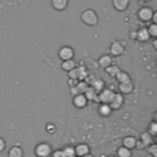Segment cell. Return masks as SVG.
<instances>
[{"instance_id":"obj_1","label":"cell","mask_w":157,"mask_h":157,"mask_svg":"<svg viewBox=\"0 0 157 157\" xmlns=\"http://www.w3.org/2000/svg\"><path fill=\"white\" fill-rule=\"evenodd\" d=\"M81 21H82L85 25L93 27V26H96V25L98 23V15L96 13L94 10L87 9V10H85V11L81 13Z\"/></svg>"},{"instance_id":"obj_2","label":"cell","mask_w":157,"mask_h":157,"mask_svg":"<svg viewBox=\"0 0 157 157\" xmlns=\"http://www.w3.org/2000/svg\"><path fill=\"white\" fill-rule=\"evenodd\" d=\"M34 153L37 157H49L52 155V146L47 142L38 144L34 148Z\"/></svg>"},{"instance_id":"obj_3","label":"cell","mask_w":157,"mask_h":157,"mask_svg":"<svg viewBox=\"0 0 157 157\" xmlns=\"http://www.w3.org/2000/svg\"><path fill=\"white\" fill-rule=\"evenodd\" d=\"M113 96H114V91L112 88H103L98 94V102L109 104V102L112 101Z\"/></svg>"},{"instance_id":"obj_4","label":"cell","mask_w":157,"mask_h":157,"mask_svg":"<svg viewBox=\"0 0 157 157\" xmlns=\"http://www.w3.org/2000/svg\"><path fill=\"white\" fill-rule=\"evenodd\" d=\"M153 12H155V11H153L151 7H147V6H145V7H141V9L139 10V12H137V16H139V18H140L141 21H144V22H147V21H151V17H152Z\"/></svg>"},{"instance_id":"obj_5","label":"cell","mask_w":157,"mask_h":157,"mask_svg":"<svg viewBox=\"0 0 157 157\" xmlns=\"http://www.w3.org/2000/svg\"><path fill=\"white\" fill-rule=\"evenodd\" d=\"M75 55V52L71 47L69 45H65V47H61L59 49V58L61 60H69V59H72Z\"/></svg>"},{"instance_id":"obj_6","label":"cell","mask_w":157,"mask_h":157,"mask_svg":"<svg viewBox=\"0 0 157 157\" xmlns=\"http://www.w3.org/2000/svg\"><path fill=\"white\" fill-rule=\"evenodd\" d=\"M123 103H124V97L120 93H114L112 101L109 102V107L112 108V110L113 109H119V108H121Z\"/></svg>"},{"instance_id":"obj_7","label":"cell","mask_w":157,"mask_h":157,"mask_svg":"<svg viewBox=\"0 0 157 157\" xmlns=\"http://www.w3.org/2000/svg\"><path fill=\"white\" fill-rule=\"evenodd\" d=\"M72 103L76 108H83L87 104V98L85 97L83 93H76L72 98Z\"/></svg>"},{"instance_id":"obj_8","label":"cell","mask_w":157,"mask_h":157,"mask_svg":"<svg viewBox=\"0 0 157 157\" xmlns=\"http://www.w3.org/2000/svg\"><path fill=\"white\" fill-rule=\"evenodd\" d=\"M110 53L113 54V55H115V56H118V55H121L123 53H124V45L119 42V40H114L112 44H110Z\"/></svg>"},{"instance_id":"obj_9","label":"cell","mask_w":157,"mask_h":157,"mask_svg":"<svg viewBox=\"0 0 157 157\" xmlns=\"http://www.w3.org/2000/svg\"><path fill=\"white\" fill-rule=\"evenodd\" d=\"M134 90V85L132 82L129 80V81H124V82H119V91L124 94H129L131 93Z\"/></svg>"},{"instance_id":"obj_10","label":"cell","mask_w":157,"mask_h":157,"mask_svg":"<svg viewBox=\"0 0 157 157\" xmlns=\"http://www.w3.org/2000/svg\"><path fill=\"white\" fill-rule=\"evenodd\" d=\"M87 153H90V147H88V145H86V144H78V145L75 147V155H76V156L81 157V156H85V155H87Z\"/></svg>"},{"instance_id":"obj_11","label":"cell","mask_w":157,"mask_h":157,"mask_svg":"<svg viewBox=\"0 0 157 157\" xmlns=\"http://www.w3.org/2000/svg\"><path fill=\"white\" fill-rule=\"evenodd\" d=\"M69 4V0H52V6L56 10V11H63L66 9Z\"/></svg>"},{"instance_id":"obj_12","label":"cell","mask_w":157,"mask_h":157,"mask_svg":"<svg viewBox=\"0 0 157 157\" xmlns=\"http://www.w3.org/2000/svg\"><path fill=\"white\" fill-rule=\"evenodd\" d=\"M140 141L142 142V145H144L145 147H147L148 145L153 144V136H152V135H151L148 131H145V132H142V134H141Z\"/></svg>"},{"instance_id":"obj_13","label":"cell","mask_w":157,"mask_h":157,"mask_svg":"<svg viewBox=\"0 0 157 157\" xmlns=\"http://www.w3.org/2000/svg\"><path fill=\"white\" fill-rule=\"evenodd\" d=\"M113 6L118 11H124L129 6V0H113Z\"/></svg>"},{"instance_id":"obj_14","label":"cell","mask_w":157,"mask_h":157,"mask_svg":"<svg viewBox=\"0 0 157 157\" xmlns=\"http://www.w3.org/2000/svg\"><path fill=\"white\" fill-rule=\"evenodd\" d=\"M136 39L140 42H146L150 39V34L147 32V28H140L136 32Z\"/></svg>"},{"instance_id":"obj_15","label":"cell","mask_w":157,"mask_h":157,"mask_svg":"<svg viewBox=\"0 0 157 157\" xmlns=\"http://www.w3.org/2000/svg\"><path fill=\"white\" fill-rule=\"evenodd\" d=\"M7 157H23V150L20 146H12L7 153Z\"/></svg>"},{"instance_id":"obj_16","label":"cell","mask_w":157,"mask_h":157,"mask_svg":"<svg viewBox=\"0 0 157 157\" xmlns=\"http://www.w3.org/2000/svg\"><path fill=\"white\" fill-rule=\"evenodd\" d=\"M91 87H93L97 91V93H99L104 88V81L102 78H93L91 82Z\"/></svg>"},{"instance_id":"obj_17","label":"cell","mask_w":157,"mask_h":157,"mask_svg":"<svg viewBox=\"0 0 157 157\" xmlns=\"http://www.w3.org/2000/svg\"><path fill=\"white\" fill-rule=\"evenodd\" d=\"M135 145H136V139L135 137H132V136L124 137V140H123V146L124 147L131 150V148H135Z\"/></svg>"},{"instance_id":"obj_18","label":"cell","mask_w":157,"mask_h":157,"mask_svg":"<svg viewBox=\"0 0 157 157\" xmlns=\"http://www.w3.org/2000/svg\"><path fill=\"white\" fill-rule=\"evenodd\" d=\"M98 65L102 67V69H105L107 66L112 65V58L109 55H102L99 59H98Z\"/></svg>"},{"instance_id":"obj_19","label":"cell","mask_w":157,"mask_h":157,"mask_svg":"<svg viewBox=\"0 0 157 157\" xmlns=\"http://www.w3.org/2000/svg\"><path fill=\"white\" fill-rule=\"evenodd\" d=\"M75 66H76V63H75V60H72V59H69V60H63V63H61V69L64 70V71H70V70H72V69H75Z\"/></svg>"},{"instance_id":"obj_20","label":"cell","mask_w":157,"mask_h":157,"mask_svg":"<svg viewBox=\"0 0 157 157\" xmlns=\"http://www.w3.org/2000/svg\"><path fill=\"white\" fill-rule=\"evenodd\" d=\"M98 113H99L101 115H103V117H107V115H109V114L112 113V108L109 107V104L102 103V104L98 107Z\"/></svg>"},{"instance_id":"obj_21","label":"cell","mask_w":157,"mask_h":157,"mask_svg":"<svg viewBox=\"0 0 157 157\" xmlns=\"http://www.w3.org/2000/svg\"><path fill=\"white\" fill-rule=\"evenodd\" d=\"M74 87H75V90H76L77 93H85V91H86L87 87H88V83H87L85 80H81V81H78V82L76 83V86H74Z\"/></svg>"},{"instance_id":"obj_22","label":"cell","mask_w":157,"mask_h":157,"mask_svg":"<svg viewBox=\"0 0 157 157\" xmlns=\"http://www.w3.org/2000/svg\"><path fill=\"white\" fill-rule=\"evenodd\" d=\"M83 94H85V97L87 98V101H88V99L94 101V98L97 97V94H98V93H97V91H96L93 87L88 86V87H87V90L85 91V93H83Z\"/></svg>"},{"instance_id":"obj_23","label":"cell","mask_w":157,"mask_h":157,"mask_svg":"<svg viewBox=\"0 0 157 157\" xmlns=\"http://www.w3.org/2000/svg\"><path fill=\"white\" fill-rule=\"evenodd\" d=\"M115 78H117V81L118 82H124V81H129L130 80V76H129V74L128 72H125V71H119L115 76H114Z\"/></svg>"},{"instance_id":"obj_24","label":"cell","mask_w":157,"mask_h":157,"mask_svg":"<svg viewBox=\"0 0 157 157\" xmlns=\"http://www.w3.org/2000/svg\"><path fill=\"white\" fill-rule=\"evenodd\" d=\"M104 70H105V72H107L108 75H110V76H113V77L120 71V69H119L118 66H115V65H109V66H107Z\"/></svg>"},{"instance_id":"obj_25","label":"cell","mask_w":157,"mask_h":157,"mask_svg":"<svg viewBox=\"0 0 157 157\" xmlns=\"http://www.w3.org/2000/svg\"><path fill=\"white\" fill-rule=\"evenodd\" d=\"M118 157H131V150L126 147H119L118 148Z\"/></svg>"},{"instance_id":"obj_26","label":"cell","mask_w":157,"mask_h":157,"mask_svg":"<svg viewBox=\"0 0 157 157\" xmlns=\"http://www.w3.org/2000/svg\"><path fill=\"white\" fill-rule=\"evenodd\" d=\"M63 153H64L65 157H76V155H75V147H72V146L64 147Z\"/></svg>"},{"instance_id":"obj_27","label":"cell","mask_w":157,"mask_h":157,"mask_svg":"<svg viewBox=\"0 0 157 157\" xmlns=\"http://www.w3.org/2000/svg\"><path fill=\"white\" fill-rule=\"evenodd\" d=\"M147 32L150 37H156L157 36V23H151L147 28Z\"/></svg>"},{"instance_id":"obj_28","label":"cell","mask_w":157,"mask_h":157,"mask_svg":"<svg viewBox=\"0 0 157 157\" xmlns=\"http://www.w3.org/2000/svg\"><path fill=\"white\" fill-rule=\"evenodd\" d=\"M77 72H78V81H81V80H85V78L87 77V70H86L83 66H81V67H77Z\"/></svg>"},{"instance_id":"obj_29","label":"cell","mask_w":157,"mask_h":157,"mask_svg":"<svg viewBox=\"0 0 157 157\" xmlns=\"http://www.w3.org/2000/svg\"><path fill=\"white\" fill-rule=\"evenodd\" d=\"M147 147H148V148H147L148 153H151L152 157H157V145H156V144H151V145H148Z\"/></svg>"},{"instance_id":"obj_30","label":"cell","mask_w":157,"mask_h":157,"mask_svg":"<svg viewBox=\"0 0 157 157\" xmlns=\"http://www.w3.org/2000/svg\"><path fill=\"white\" fill-rule=\"evenodd\" d=\"M148 132H150L152 136H156V134H157V123H156V121H152V123L150 124Z\"/></svg>"},{"instance_id":"obj_31","label":"cell","mask_w":157,"mask_h":157,"mask_svg":"<svg viewBox=\"0 0 157 157\" xmlns=\"http://www.w3.org/2000/svg\"><path fill=\"white\" fill-rule=\"evenodd\" d=\"M69 77L70 78H74V80H77L78 81V72H77V69H72L69 71Z\"/></svg>"},{"instance_id":"obj_32","label":"cell","mask_w":157,"mask_h":157,"mask_svg":"<svg viewBox=\"0 0 157 157\" xmlns=\"http://www.w3.org/2000/svg\"><path fill=\"white\" fill-rule=\"evenodd\" d=\"M45 130H47V132H49V134H54V132L56 131V128H55V125H54L53 123H49V124H47Z\"/></svg>"},{"instance_id":"obj_33","label":"cell","mask_w":157,"mask_h":157,"mask_svg":"<svg viewBox=\"0 0 157 157\" xmlns=\"http://www.w3.org/2000/svg\"><path fill=\"white\" fill-rule=\"evenodd\" d=\"M52 157H65V156H64V153H63V150H56V151L53 152Z\"/></svg>"},{"instance_id":"obj_34","label":"cell","mask_w":157,"mask_h":157,"mask_svg":"<svg viewBox=\"0 0 157 157\" xmlns=\"http://www.w3.org/2000/svg\"><path fill=\"white\" fill-rule=\"evenodd\" d=\"M6 147V144H5V140L2 137H0V152H2Z\"/></svg>"},{"instance_id":"obj_35","label":"cell","mask_w":157,"mask_h":157,"mask_svg":"<svg viewBox=\"0 0 157 157\" xmlns=\"http://www.w3.org/2000/svg\"><path fill=\"white\" fill-rule=\"evenodd\" d=\"M81 157H93L91 153H87V155H85V156H81Z\"/></svg>"},{"instance_id":"obj_36","label":"cell","mask_w":157,"mask_h":157,"mask_svg":"<svg viewBox=\"0 0 157 157\" xmlns=\"http://www.w3.org/2000/svg\"><path fill=\"white\" fill-rule=\"evenodd\" d=\"M141 1H150V0H141Z\"/></svg>"},{"instance_id":"obj_37","label":"cell","mask_w":157,"mask_h":157,"mask_svg":"<svg viewBox=\"0 0 157 157\" xmlns=\"http://www.w3.org/2000/svg\"><path fill=\"white\" fill-rule=\"evenodd\" d=\"M108 157H114V156H108Z\"/></svg>"}]
</instances>
